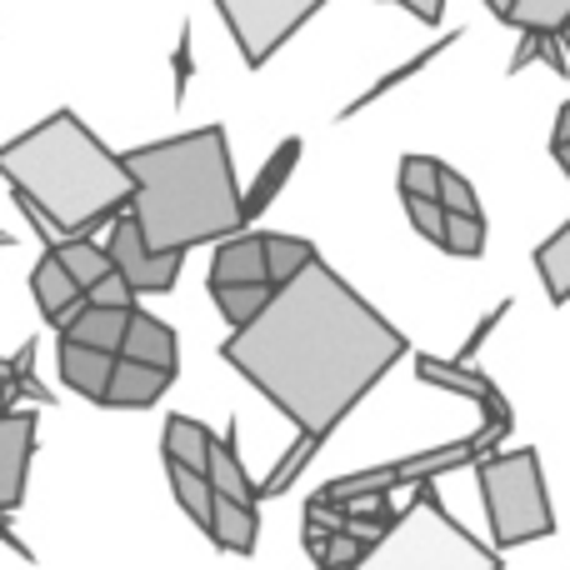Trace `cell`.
Listing matches in <instances>:
<instances>
[{
  "mask_svg": "<svg viewBox=\"0 0 570 570\" xmlns=\"http://www.w3.org/2000/svg\"><path fill=\"white\" fill-rule=\"evenodd\" d=\"M220 355L295 431L325 441L405 355V335L331 266L311 261L220 345Z\"/></svg>",
  "mask_w": 570,
  "mask_h": 570,
  "instance_id": "6da1fadb",
  "label": "cell"
},
{
  "mask_svg": "<svg viewBox=\"0 0 570 570\" xmlns=\"http://www.w3.org/2000/svg\"><path fill=\"white\" fill-rule=\"evenodd\" d=\"M130 176V220L150 256H186L206 240H230L246 226L230 140L220 126L170 136L120 156Z\"/></svg>",
  "mask_w": 570,
  "mask_h": 570,
  "instance_id": "7a4b0ae2",
  "label": "cell"
},
{
  "mask_svg": "<svg viewBox=\"0 0 570 570\" xmlns=\"http://www.w3.org/2000/svg\"><path fill=\"white\" fill-rule=\"evenodd\" d=\"M0 176L60 240L86 236L130 206V176L116 150L100 146L76 110H56L36 130L0 146Z\"/></svg>",
  "mask_w": 570,
  "mask_h": 570,
  "instance_id": "3957f363",
  "label": "cell"
},
{
  "mask_svg": "<svg viewBox=\"0 0 570 570\" xmlns=\"http://www.w3.org/2000/svg\"><path fill=\"white\" fill-rule=\"evenodd\" d=\"M485 495V515H491V541L501 551L525 541H541L556 531L551 495H546V471L535 451H495L481 455L475 465Z\"/></svg>",
  "mask_w": 570,
  "mask_h": 570,
  "instance_id": "277c9868",
  "label": "cell"
},
{
  "mask_svg": "<svg viewBox=\"0 0 570 570\" xmlns=\"http://www.w3.org/2000/svg\"><path fill=\"white\" fill-rule=\"evenodd\" d=\"M321 6L325 0H216V10L226 16L230 36H236L250 70L266 66Z\"/></svg>",
  "mask_w": 570,
  "mask_h": 570,
  "instance_id": "5b68a950",
  "label": "cell"
},
{
  "mask_svg": "<svg viewBox=\"0 0 570 570\" xmlns=\"http://www.w3.org/2000/svg\"><path fill=\"white\" fill-rule=\"evenodd\" d=\"M106 256H110V266H116V276L130 285V295H160V291H170V285L180 281V261H186V256H150L130 216L110 220Z\"/></svg>",
  "mask_w": 570,
  "mask_h": 570,
  "instance_id": "8992f818",
  "label": "cell"
},
{
  "mask_svg": "<svg viewBox=\"0 0 570 570\" xmlns=\"http://www.w3.org/2000/svg\"><path fill=\"white\" fill-rule=\"evenodd\" d=\"M30 455H36V415L0 411V515H10L26 501Z\"/></svg>",
  "mask_w": 570,
  "mask_h": 570,
  "instance_id": "52a82bcc",
  "label": "cell"
},
{
  "mask_svg": "<svg viewBox=\"0 0 570 570\" xmlns=\"http://www.w3.org/2000/svg\"><path fill=\"white\" fill-rule=\"evenodd\" d=\"M116 361H130V365H146V371H160V375H176V331H170L166 321H156V315L146 311H130L126 321V341H120Z\"/></svg>",
  "mask_w": 570,
  "mask_h": 570,
  "instance_id": "ba28073f",
  "label": "cell"
},
{
  "mask_svg": "<svg viewBox=\"0 0 570 570\" xmlns=\"http://www.w3.org/2000/svg\"><path fill=\"white\" fill-rule=\"evenodd\" d=\"M30 295H36L40 315H46L56 331H66V325L86 311V295H80L76 281L56 266V256H40L36 261V271H30Z\"/></svg>",
  "mask_w": 570,
  "mask_h": 570,
  "instance_id": "9c48e42d",
  "label": "cell"
},
{
  "mask_svg": "<svg viewBox=\"0 0 570 570\" xmlns=\"http://www.w3.org/2000/svg\"><path fill=\"white\" fill-rule=\"evenodd\" d=\"M220 285H266V246L261 236H230L210 256V291Z\"/></svg>",
  "mask_w": 570,
  "mask_h": 570,
  "instance_id": "30bf717a",
  "label": "cell"
},
{
  "mask_svg": "<svg viewBox=\"0 0 570 570\" xmlns=\"http://www.w3.org/2000/svg\"><path fill=\"white\" fill-rule=\"evenodd\" d=\"M206 485L210 495H220V501H236V505H256V481L246 475V465H240L236 455V431H226L220 441H210V461H206Z\"/></svg>",
  "mask_w": 570,
  "mask_h": 570,
  "instance_id": "8fae6325",
  "label": "cell"
},
{
  "mask_svg": "<svg viewBox=\"0 0 570 570\" xmlns=\"http://www.w3.org/2000/svg\"><path fill=\"white\" fill-rule=\"evenodd\" d=\"M166 391H170V375L146 371V365H130V361H116L100 405H116V411H146V405H156Z\"/></svg>",
  "mask_w": 570,
  "mask_h": 570,
  "instance_id": "7c38bea8",
  "label": "cell"
},
{
  "mask_svg": "<svg viewBox=\"0 0 570 570\" xmlns=\"http://www.w3.org/2000/svg\"><path fill=\"white\" fill-rule=\"evenodd\" d=\"M56 355H60V381L76 395L100 405V395H106V385H110V371H116V355L86 351V345H70V341H60Z\"/></svg>",
  "mask_w": 570,
  "mask_h": 570,
  "instance_id": "4fadbf2b",
  "label": "cell"
},
{
  "mask_svg": "<svg viewBox=\"0 0 570 570\" xmlns=\"http://www.w3.org/2000/svg\"><path fill=\"white\" fill-rule=\"evenodd\" d=\"M36 351L40 345L26 341L16 355H0V411H16V401H36V405L56 401L36 375Z\"/></svg>",
  "mask_w": 570,
  "mask_h": 570,
  "instance_id": "5bb4252c",
  "label": "cell"
},
{
  "mask_svg": "<svg viewBox=\"0 0 570 570\" xmlns=\"http://www.w3.org/2000/svg\"><path fill=\"white\" fill-rule=\"evenodd\" d=\"M46 256H56V266L66 271L70 281H76V291L86 295V291H96L100 281L110 276V256H106V246H96V240H86V236H70V240H56V246L46 250Z\"/></svg>",
  "mask_w": 570,
  "mask_h": 570,
  "instance_id": "9a60e30c",
  "label": "cell"
},
{
  "mask_svg": "<svg viewBox=\"0 0 570 570\" xmlns=\"http://www.w3.org/2000/svg\"><path fill=\"white\" fill-rule=\"evenodd\" d=\"M126 321H130V311H96V305H86V311L60 331V341L86 345V351H100V355H116L120 341H126Z\"/></svg>",
  "mask_w": 570,
  "mask_h": 570,
  "instance_id": "2e32d148",
  "label": "cell"
},
{
  "mask_svg": "<svg viewBox=\"0 0 570 570\" xmlns=\"http://www.w3.org/2000/svg\"><path fill=\"white\" fill-rule=\"evenodd\" d=\"M256 531H261V521H256V505H236V501H210V525H206V535L220 546V551H236V556H250L256 551Z\"/></svg>",
  "mask_w": 570,
  "mask_h": 570,
  "instance_id": "e0dca14e",
  "label": "cell"
},
{
  "mask_svg": "<svg viewBox=\"0 0 570 570\" xmlns=\"http://www.w3.org/2000/svg\"><path fill=\"white\" fill-rule=\"evenodd\" d=\"M415 375H421L425 385L455 391V395H465V401H475V405H491L495 395H501L481 371H475V365H455V361H431V355H415Z\"/></svg>",
  "mask_w": 570,
  "mask_h": 570,
  "instance_id": "ac0fdd59",
  "label": "cell"
},
{
  "mask_svg": "<svg viewBox=\"0 0 570 570\" xmlns=\"http://www.w3.org/2000/svg\"><path fill=\"white\" fill-rule=\"evenodd\" d=\"M210 441H216V435H210L200 421H190V415H170L166 421V465H180V471L206 475Z\"/></svg>",
  "mask_w": 570,
  "mask_h": 570,
  "instance_id": "d6986e66",
  "label": "cell"
},
{
  "mask_svg": "<svg viewBox=\"0 0 570 570\" xmlns=\"http://www.w3.org/2000/svg\"><path fill=\"white\" fill-rule=\"evenodd\" d=\"M301 150H305V146H301L295 136H291V140H281L276 156H271V160H266V170L256 176V190H246V196H240V216L256 220L261 210H266L271 200L281 196V186L291 180V170H295V160H301Z\"/></svg>",
  "mask_w": 570,
  "mask_h": 570,
  "instance_id": "ffe728a7",
  "label": "cell"
},
{
  "mask_svg": "<svg viewBox=\"0 0 570 570\" xmlns=\"http://www.w3.org/2000/svg\"><path fill=\"white\" fill-rule=\"evenodd\" d=\"M505 26H515L521 36H561L570 26V0H511V10H505Z\"/></svg>",
  "mask_w": 570,
  "mask_h": 570,
  "instance_id": "44dd1931",
  "label": "cell"
},
{
  "mask_svg": "<svg viewBox=\"0 0 570 570\" xmlns=\"http://www.w3.org/2000/svg\"><path fill=\"white\" fill-rule=\"evenodd\" d=\"M261 246H266V285L271 291H281L285 281H295L315 256L311 240H295V236H261Z\"/></svg>",
  "mask_w": 570,
  "mask_h": 570,
  "instance_id": "7402d4cb",
  "label": "cell"
},
{
  "mask_svg": "<svg viewBox=\"0 0 570 570\" xmlns=\"http://www.w3.org/2000/svg\"><path fill=\"white\" fill-rule=\"evenodd\" d=\"M535 271H541V281H546V295H551L556 305H566L570 301V220L535 250Z\"/></svg>",
  "mask_w": 570,
  "mask_h": 570,
  "instance_id": "603a6c76",
  "label": "cell"
},
{
  "mask_svg": "<svg viewBox=\"0 0 570 570\" xmlns=\"http://www.w3.org/2000/svg\"><path fill=\"white\" fill-rule=\"evenodd\" d=\"M210 295H216L220 315H226V321L240 331V325H250L261 311H266V301L276 291H271V285H220V291H210Z\"/></svg>",
  "mask_w": 570,
  "mask_h": 570,
  "instance_id": "cb8c5ba5",
  "label": "cell"
},
{
  "mask_svg": "<svg viewBox=\"0 0 570 570\" xmlns=\"http://www.w3.org/2000/svg\"><path fill=\"white\" fill-rule=\"evenodd\" d=\"M166 471H170V491H176L180 511H186L190 521L206 531V525H210V501H216V495H210V485H206V475L180 471V465H166Z\"/></svg>",
  "mask_w": 570,
  "mask_h": 570,
  "instance_id": "d4e9b609",
  "label": "cell"
},
{
  "mask_svg": "<svg viewBox=\"0 0 570 570\" xmlns=\"http://www.w3.org/2000/svg\"><path fill=\"white\" fill-rule=\"evenodd\" d=\"M441 246L451 250V256L475 261V256L485 250V220H481V216H445V226H441Z\"/></svg>",
  "mask_w": 570,
  "mask_h": 570,
  "instance_id": "484cf974",
  "label": "cell"
},
{
  "mask_svg": "<svg viewBox=\"0 0 570 570\" xmlns=\"http://www.w3.org/2000/svg\"><path fill=\"white\" fill-rule=\"evenodd\" d=\"M435 206L445 210V216H481V200H475L471 180L461 176V170L441 166V180H435Z\"/></svg>",
  "mask_w": 570,
  "mask_h": 570,
  "instance_id": "4316f807",
  "label": "cell"
},
{
  "mask_svg": "<svg viewBox=\"0 0 570 570\" xmlns=\"http://www.w3.org/2000/svg\"><path fill=\"white\" fill-rule=\"evenodd\" d=\"M435 180H441V160H431V156L401 160V196L405 200H435Z\"/></svg>",
  "mask_w": 570,
  "mask_h": 570,
  "instance_id": "83f0119b",
  "label": "cell"
},
{
  "mask_svg": "<svg viewBox=\"0 0 570 570\" xmlns=\"http://www.w3.org/2000/svg\"><path fill=\"white\" fill-rule=\"evenodd\" d=\"M315 445H321V441H315V435H301V441H295V445H291V451H285V461L276 465V475H271V481H266V485H261V491H256V495H281V491H285V485H291V481H295V475H301V471H305V465H311Z\"/></svg>",
  "mask_w": 570,
  "mask_h": 570,
  "instance_id": "f1b7e54d",
  "label": "cell"
},
{
  "mask_svg": "<svg viewBox=\"0 0 570 570\" xmlns=\"http://www.w3.org/2000/svg\"><path fill=\"white\" fill-rule=\"evenodd\" d=\"M86 305H96V311H136V295H130V285L110 271L96 291H86Z\"/></svg>",
  "mask_w": 570,
  "mask_h": 570,
  "instance_id": "f546056e",
  "label": "cell"
},
{
  "mask_svg": "<svg viewBox=\"0 0 570 570\" xmlns=\"http://www.w3.org/2000/svg\"><path fill=\"white\" fill-rule=\"evenodd\" d=\"M405 210H411V226L421 230L425 240H435V246H441V226H445V210L435 206V200H405Z\"/></svg>",
  "mask_w": 570,
  "mask_h": 570,
  "instance_id": "4dcf8cb0",
  "label": "cell"
},
{
  "mask_svg": "<svg viewBox=\"0 0 570 570\" xmlns=\"http://www.w3.org/2000/svg\"><path fill=\"white\" fill-rule=\"evenodd\" d=\"M190 86V26H180V46H176V100H186Z\"/></svg>",
  "mask_w": 570,
  "mask_h": 570,
  "instance_id": "1f68e13d",
  "label": "cell"
},
{
  "mask_svg": "<svg viewBox=\"0 0 570 570\" xmlns=\"http://www.w3.org/2000/svg\"><path fill=\"white\" fill-rule=\"evenodd\" d=\"M395 6H405L411 16H421L425 26H435V20H441V10H445V0H395Z\"/></svg>",
  "mask_w": 570,
  "mask_h": 570,
  "instance_id": "d6a6232c",
  "label": "cell"
},
{
  "mask_svg": "<svg viewBox=\"0 0 570 570\" xmlns=\"http://www.w3.org/2000/svg\"><path fill=\"white\" fill-rule=\"evenodd\" d=\"M551 146H570V100L561 106V120H556V140Z\"/></svg>",
  "mask_w": 570,
  "mask_h": 570,
  "instance_id": "836d02e7",
  "label": "cell"
},
{
  "mask_svg": "<svg viewBox=\"0 0 570 570\" xmlns=\"http://www.w3.org/2000/svg\"><path fill=\"white\" fill-rule=\"evenodd\" d=\"M556 160H561V170L570 176V146H556Z\"/></svg>",
  "mask_w": 570,
  "mask_h": 570,
  "instance_id": "e575fe53",
  "label": "cell"
},
{
  "mask_svg": "<svg viewBox=\"0 0 570 570\" xmlns=\"http://www.w3.org/2000/svg\"><path fill=\"white\" fill-rule=\"evenodd\" d=\"M485 6H491L495 16H505V10H511V0H485Z\"/></svg>",
  "mask_w": 570,
  "mask_h": 570,
  "instance_id": "d590c367",
  "label": "cell"
},
{
  "mask_svg": "<svg viewBox=\"0 0 570 570\" xmlns=\"http://www.w3.org/2000/svg\"><path fill=\"white\" fill-rule=\"evenodd\" d=\"M6 246H16V236H6V230H0V250H6Z\"/></svg>",
  "mask_w": 570,
  "mask_h": 570,
  "instance_id": "8d00e7d4",
  "label": "cell"
},
{
  "mask_svg": "<svg viewBox=\"0 0 570 570\" xmlns=\"http://www.w3.org/2000/svg\"><path fill=\"white\" fill-rule=\"evenodd\" d=\"M561 40H566V50H570V26H566V30H561Z\"/></svg>",
  "mask_w": 570,
  "mask_h": 570,
  "instance_id": "74e56055",
  "label": "cell"
}]
</instances>
